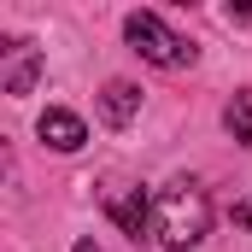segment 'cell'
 I'll return each mask as SVG.
<instances>
[{
  "label": "cell",
  "mask_w": 252,
  "mask_h": 252,
  "mask_svg": "<svg viewBox=\"0 0 252 252\" xmlns=\"http://www.w3.org/2000/svg\"><path fill=\"white\" fill-rule=\"evenodd\" d=\"M135 112H141V88H135V82H124V76H112V82L100 88V118H106L112 129H124Z\"/></svg>",
  "instance_id": "obj_5"
},
{
  "label": "cell",
  "mask_w": 252,
  "mask_h": 252,
  "mask_svg": "<svg viewBox=\"0 0 252 252\" xmlns=\"http://www.w3.org/2000/svg\"><path fill=\"white\" fill-rule=\"evenodd\" d=\"M223 129H229L241 147H252V88H241V94L223 106Z\"/></svg>",
  "instance_id": "obj_7"
},
{
  "label": "cell",
  "mask_w": 252,
  "mask_h": 252,
  "mask_svg": "<svg viewBox=\"0 0 252 252\" xmlns=\"http://www.w3.org/2000/svg\"><path fill=\"white\" fill-rule=\"evenodd\" d=\"M76 252H100V247H88V241H82V247H76Z\"/></svg>",
  "instance_id": "obj_8"
},
{
  "label": "cell",
  "mask_w": 252,
  "mask_h": 252,
  "mask_svg": "<svg viewBox=\"0 0 252 252\" xmlns=\"http://www.w3.org/2000/svg\"><path fill=\"white\" fill-rule=\"evenodd\" d=\"M147 235H153V247H164V252H193L211 235V193L199 188L193 176H170L164 188L153 193Z\"/></svg>",
  "instance_id": "obj_1"
},
{
  "label": "cell",
  "mask_w": 252,
  "mask_h": 252,
  "mask_svg": "<svg viewBox=\"0 0 252 252\" xmlns=\"http://www.w3.org/2000/svg\"><path fill=\"white\" fill-rule=\"evenodd\" d=\"M6 94H30L35 88V76H41V53L30 47V41H6Z\"/></svg>",
  "instance_id": "obj_6"
},
{
  "label": "cell",
  "mask_w": 252,
  "mask_h": 252,
  "mask_svg": "<svg viewBox=\"0 0 252 252\" xmlns=\"http://www.w3.org/2000/svg\"><path fill=\"white\" fill-rule=\"evenodd\" d=\"M35 135H41V141H47L53 153H76V147L88 141V129H82V118H76V112H59V106H53V112H41V124H35Z\"/></svg>",
  "instance_id": "obj_3"
},
{
  "label": "cell",
  "mask_w": 252,
  "mask_h": 252,
  "mask_svg": "<svg viewBox=\"0 0 252 252\" xmlns=\"http://www.w3.org/2000/svg\"><path fill=\"white\" fill-rule=\"evenodd\" d=\"M106 211H112V223L124 229L129 241H141V235H147V223H153V199H141V188H135V193H112V199H106Z\"/></svg>",
  "instance_id": "obj_4"
},
{
  "label": "cell",
  "mask_w": 252,
  "mask_h": 252,
  "mask_svg": "<svg viewBox=\"0 0 252 252\" xmlns=\"http://www.w3.org/2000/svg\"><path fill=\"white\" fill-rule=\"evenodd\" d=\"M124 35H129V47H135L147 64H158V70H182V64L199 59V47H193L188 35L164 30L158 12H129V18H124Z\"/></svg>",
  "instance_id": "obj_2"
}]
</instances>
